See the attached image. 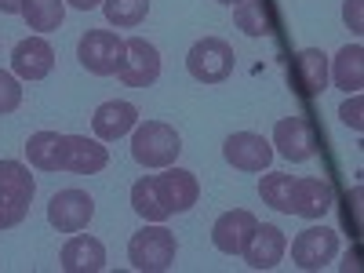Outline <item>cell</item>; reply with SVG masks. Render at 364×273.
<instances>
[{
  "mask_svg": "<svg viewBox=\"0 0 364 273\" xmlns=\"http://www.w3.org/2000/svg\"><path fill=\"white\" fill-rule=\"evenodd\" d=\"M182 154V139L164 120H142L132 132V157L142 168H171Z\"/></svg>",
  "mask_w": 364,
  "mask_h": 273,
  "instance_id": "6da1fadb",
  "label": "cell"
},
{
  "mask_svg": "<svg viewBox=\"0 0 364 273\" xmlns=\"http://www.w3.org/2000/svg\"><path fill=\"white\" fill-rule=\"evenodd\" d=\"M175 255H178V240L168 226L154 223L139 230L132 240H128V262L139 269V273H164L175 266Z\"/></svg>",
  "mask_w": 364,
  "mask_h": 273,
  "instance_id": "7a4b0ae2",
  "label": "cell"
},
{
  "mask_svg": "<svg viewBox=\"0 0 364 273\" xmlns=\"http://www.w3.org/2000/svg\"><path fill=\"white\" fill-rule=\"evenodd\" d=\"M233 66H237V55H233V48L223 37H200L190 48V55H186V70L200 84H223V80H230Z\"/></svg>",
  "mask_w": 364,
  "mask_h": 273,
  "instance_id": "3957f363",
  "label": "cell"
},
{
  "mask_svg": "<svg viewBox=\"0 0 364 273\" xmlns=\"http://www.w3.org/2000/svg\"><path fill=\"white\" fill-rule=\"evenodd\" d=\"M106 164H109V149L102 146V139H87V135H58L55 171L99 175Z\"/></svg>",
  "mask_w": 364,
  "mask_h": 273,
  "instance_id": "277c9868",
  "label": "cell"
},
{
  "mask_svg": "<svg viewBox=\"0 0 364 273\" xmlns=\"http://www.w3.org/2000/svg\"><path fill=\"white\" fill-rule=\"evenodd\" d=\"M77 58L87 73L95 77H109L124 63V41H120L113 29H87L77 44Z\"/></svg>",
  "mask_w": 364,
  "mask_h": 273,
  "instance_id": "5b68a950",
  "label": "cell"
},
{
  "mask_svg": "<svg viewBox=\"0 0 364 273\" xmlns=\"http://www.w3.org/2000/svg\"><path fill=\"white\" fill-rule=\"evenodd\" d=\"M328 55L321 48H302L299 55H291L288 63V84L295 95L302 99H317L328 91Z\"/></svg>",
  "mask_w": 364,
  "mask_h": 273,
  "instance_id": "8992f818",
  "label": "cell"
},
{
  "mask_svg": "<svg viewBox=\"0 0 364 273\" xmlns=\"http://www.w3.org/2000/svg\"><path fill=\"white\" fill-rule=\"evenodd\" d=\"M117 77L128 87H154L161 80V51H157V44H149L146 37L124 41V63H120Z\"/></svg>",
  "mask_w": 364,
  "mask_h": 273,
  "instance_id": "52a82bcc",
  "label": "cell"
},
{
  "mask_svg": "<svg viewBox=\"0 0 364 273\" xmlns=\"http://www.w3.org/2000/svg\"><path fill=\"white\" fill-rule=\"evenodd\" d=\"M339 255V233L328 226H310L291 240V262L299 269H324Z\"/></svg>",
  "mask_w": 364,
  "mask_h": 273,
  "instance_id": "ba28073f",
  "label": "cell"
},
{
  "mask_svg": "<svg viewBox=\"0 0 364 273\" xmlns=\"http://www.w3.org/2000/svg\"><path fill=\"white\" fill-rule=\"evenodd\" d=\"M269 146H277L273 154H281L284 161L291 164H302V161H310L317 154V132L306 117H284L273 124V142Z\"/></svg>",
  "mask_w": 364,
  "mask_h": 273,
  "instance_id": "9c48e42d",
  "label": "cell"
},
{
  "mask_svg": "<svg viewBox=\"0 0 364 273\" xmlns=\"http://www.w3.org/2000/svg\"><path fill=\"white\" fill-rule=\"evenodd\" d=\"M91 215H95V200H91L84 190H63L48 204V223L58 233H80L91 223Z\"/></svg>",
  "mask_w": 364,
  "mask_h": 273,
  "instance_id": "30bf717a",
  "label": "cell"
},
{
  "mask_svg": "<svg viewBox=\"0 0 364 273\" xmlns=\"http://www.w3.org/2000/svg\"><path fill=\"white\" fill-rule=\"evenodd\" d=\"M223 157L237 171H266L273 161V146H269V139H262L255 132H233L223 142Z\"/></svg>",
  "mask_w": 364,
  "mask_h": 273,
  "instance_id": "8fae6325",
  "label": "cell"
},
{
  "mask_svg": "<svg viewBox=\"0 0 364 273\" xmlns=\"http://www.w3.org/2000/svg\"><path fill=\"white\" fill-rule=\"evenodd\" d=\"M255 226H259V219L252 215V211H245V208L223 211V215L215 219V226H211V245H215L223 255H240L245 245L252 240Z\"/></svg>",
  "mask_w": 364,
  "mask_h": 273,
  "instance_id": "7c38bea8",
  "label": "cell"
},
{
  "mask_svg": "<svg viewBox=\"0 0 364 273\" xmlns=\"http://www.w3.org/2000/svg\"><path fill=\"white\" fill-rule=\"evenodd\" d=\"M11 70L22 80H44L55 70V48L44 37H26L11 51Z\"/></svg>",
  "mask_w": 364,
  "mask_h": 273,
  "instance_id": "4fadbf2b",
  "label": "cell"
},
{
  "mask_svg": "<svg viewBox=\"0 0 364 273\" xmlns=\"http://www.w3.org/2000/svg\"><path fill=\"white\" fill-rule=\"evenodd\" d=\"M135 124H139V109L124 99L102 102L95 109V117H91V132H95V139H102V142H117V139L132 135Z\"/></svg>",
  "mask_w": 364,
  "mask_h": 273,
  "instance_id": "5bb4252c",
  "label": "cell"
},
{
  "mask_svg": "<svg viewBox=\"0 0 364 273\" xmlns=\"http://www.w3.org/2000/svg\"><path fill=\"white\" fill-rule=\"evenodd\" d=\"M58 266L66 273H99V269H106V245L91 233H77L58 252Z\"/></svg>",
  "mask_w": 364,
  "mask_h": 273,
  "instance_id": "9a60e30c",
  "label": "cell"
},
{
  "mask_svg": "<svg viewBox=\"0 0 364 273\" xmlns=\"http://www.w3.org/2000/svg\"><path fill=\"white\" fill-rule=\"evenodd\" d=\"M284 252H288V237H284V230L262 223V226H255L252 240L245 245V252H240V255L248 259L252 269H273V266L284 259Z\"/></svg>",
  "mask_w": 364,
  "mask_h": 273,
  "instance_id": "2e32d148",
  "label": "cell"
},
{
  "mask_svg": "<svg viewBox=\"0 0 364 273\" xmlns=\"http://www.w3.org/2000/svg\"><path fill=\"white\" fill-rule=\"evenodd\" d=\"M331 182L328 178H295L291 182V215L302 219H321L331 211Z\"/></svg>",
  "mask_w": 364,
  "mask_h": 273,
  "instance_id": "e0dca14e",
  "label": "cell"
},
{
  "mask_svg": "<svg viewBox=\"0 0 364 273\" xmlns=\"http://www.w3.org/2000/svg\"><path fill=\"white\" fill-rule=\"evenodd\" d=\"M157 186H161V193H164V200L171 208V215L190 211L197 204V197H200V182L186 168H168L164 175H157Z\"/></svg>",
  "mask_w": 364,
  "mask_h": 273,
  "instance_id": "ac0fdd59",
  "label": "cell"
},
{
  "mask_svg": "<svg viewBox=\"0 0 364 273\" xmlns=\"http://www.w3.org/2000/svg\"><path fill=\"white\" fill-rule=\"evenodd\" d=\"M328 77L336 80V87H343L346 95H357L364 87V48L360 44L339 48V55L328 63Z\"/></svg>",
  "mask_w": 364,
  "mask_h": 273,
  "instance_id": "d6986e66",
  "label": "cell"
},
{
  "mask_svg": "<svg viewBox=\"0 0 364 273\" xmlns=\"http://www.w3.org/2000/svg\"><path fill=\"white\" fill-rule=\"evenodd\" d=\"M233 22L248 37H269L273 26H277L273 0H240V4H233Z\"/></svg>",
  "mask_w": 364,
  "mask_h": 273,
  "instance_id": "ffe728a7",
  "label": "cell"
},
{
  "mask_svg": "<svg viewBox=\"0 0 364 273\" xmlns=\"http://www.w3.org/2000/svg\"><path fill=\"white\" fill-rule=\"evenodd\" d=\"M132 208H135V215H142L146 223H164L171 219V208L157 186V175H142L135 186H132Z\"/></svg>",
  "mask_w": 364,
  "mask_h": 273,
  "instance_id": "44dd1931",
  "label": "cell"
},
{
  "mask_svg": "<svg viewBox=\"0 0 364 273\" xmlns=\"http://www.w3.org/2000/svg\"><path fill=\"white\" fill-rule=\"evenodd\" d=\"M37 193V182L26 164L18 161H0V200L8 204H29Z\"/></svg>",
  "mask_w": 364,
  "mask_h": 273,
  "instance_id": "7402d4cb",
  "label": "cell"
},
{
  "mask_svg": "<svg viewBox=\"0 0 364 273\" xmlns=\"http://www.w3.org/2000/svg\"><path fill=\"white\" fill-rule=\"evenodd\" d=\"M22 18H26L29 29H37V33H51V29H58L66 18V0H26Z\"/></svg>",
  "mask_w": 364,
  "mask_h": 273,
  "instance_id": "603a6c76",
  "label": "cell"
},
{
  "mask_svg": "<svg viewBox=\"0 0 364 273\" xmlns=\"http://www.w3.org/2000/svg\"><path fill=\"white\" fill-rule=\"evenodd\" d=\"M106 22L117 29H135L149 15V0H102Z\"/></svg>",
  "mask_w": 364,
  "mask_h": 273,
  "instance_id": "cb8c5ba5",
  "label": "cell"
},
{
  "mask_svg": "<svg viewBox=\"0 0 364 273\" xmlns=\"http://www.w3.org/2000/svg\"><path fill=\"white\" fill-rule=\"evenodd\" d=\"M291 175H281V171H269V175H262V182H259V197L269 204V208H277V211H284V215H291Z\"/></svg>",
  "mask_w": 364,
  "mask_h": 273,
  "instance_id": "d4e9b609",
  "label": "cell"
},
{
  "mask_svg": "<svg viewBox=\"0 0 364 273\" xmlns=\"http://www.w3.org/2000/svg\"><path fill=\"white\" fill-rule=\"evenodd\" d=\"M22 106V87H18V77L0 70V117L4 113H15Z\"/></svg>",
  "mask_w": 364,
  "mask_h": 273,
  "instance_id": "484cf974",
  "label": "cell"
},
{
  "mask_svg": "<svg viewBox=\"0 0 364 273\" xmlns=\"http://www.w3.org/2000/svg\"><path fill=\"white\" fill-rule=\"evenodd\" d=\"M339 117H343V124L353 128V132L364 128V99H360V91H357V95H350V99L339 106Z\"/></svg>",
  "mask_w": 364,
  "mask_h": 273,
  "instance_id": "4316f807",
  "label": "cell"
},
{
  "mask_svg": "<svg viewBox=\"0 0 364 273\" xmlns=\"http://www.w3.org/2000/svg\"><path fill=\"white\" fill-rule=\"evenodd\" d=\"M343 18L350 26V33L360 37L364 33V0H346V4H343Z\"/></svg>",
  "mask_w": 364,
  "mask_h": 273,
  "instance_id": "83f0119b",
  "label": "cell"
},
{
  "mask_svg": "<svg viewBox=\"0 0 364 273\" xmlns=\"http://www.w3.org/2000/svg\"><path fill=\"white\" fill-rule=\"evenodd\" d=\"M26 211H29V204H8V200H0V230H15L26 219Z\"/></svg>",
  "mask_w": 364,
  "mask_h": 273,
  "instance_id": "f1b7e54d",
  "label": "cell"
},
{
  "mask_svg": "<svg viewBox=\"0 0 364 273\" xmlns=\"http://www.w3.org/2000/svg\"><path fill=\"white\" fill-rule=\"evenodd\" d=\"M26 0H0V15H22Z\"/></svg>",
  "mask_w": 364,
  "mask_h": 273,
  "instance_id": "f546056e",
  "label": "cell"
},
{
  "mask_svg": "<svg viewBox=\"0 0 364 273\" xmlns=\"http://www.w3.org/2000/svg\"><path fill=\"white\" fill-rule=\"evenodd\" d=\"M70 8H77V11H91V8H99L102 0H66Z\"/></svg>",
  "mask_w": 364,
  "mask_h": 273,
  "instance_id": "4dcf8cb0",
  "label": "cell"
},
{
  "mask_svg": "<svg viewBox=\"0 0 364 273\" xmlns=\"http://www.w3.org/2000/svg\"><path fill=\"white\" fill-rule=\"evenodd\" d=\"M219 4H230L233 8V4H240V0H219Z\"/></svg>",
  "mask_w": 364,
  "mask_h": 273,
  "instance_id": "1f68e13d",
  "label": "cell"
}]
</instances>
